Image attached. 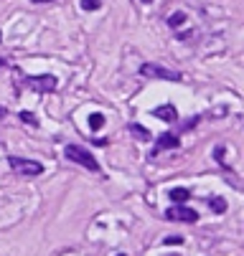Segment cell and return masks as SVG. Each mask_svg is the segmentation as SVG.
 Returning a JSON list of instances; mask_svg holds the SVG:
<instances>
[{
	"instance_id": "obj_16",
	"label": "cell",
	"mask_w": 244,
	"mask_h": 256,
	"mask_svg": "<svg viewBox=\"0 0 244 256\" xmlns=\"http://www.w3.org/2000/svg\"><path fill=\"white\" fill-rule=\"evenodd\" d=\"M214 158H216V162H219V165H224V148H221V144L214 150Z\"/></svg>"
},
{
	"instance_id": "obj_20",
	"label": "cell",
	"mask_w": 244,
	"mask_h": 256,
	"mask_svg": "<svg viewBox=\"0 0 244 256\" xmlns=\"http://www.w3.org/2000/svg\"><path fill=\"white\" fill-rule=\"evenodd\" d=\"M117 256H127V254H117Z\"/></svg>"
},
{
	"instance_id": "obj_21",
	"label": "cell",
	"mask_w": 244,
	"mask_h": 256,
	"mask_svg": "<svg viewBox=\"0 0 244 256\" xmlns=\"http://www.w3.org/2000/svg\"><path fill=\"white\" fill-rule=\"evenodd\" d=\"M0 38H3V33H0Z\"/></svg>"
},
{
	"instance_id": "obj_9",
	"label": "cell",
	"mask_w": 244,
	"mask_h": 256,
	"mask_svg": "<svg viewBox=\"0 0 244 256\" xmlns=\"http://www.w3.org/2000/svg\"><path fill=\"white\" fill-rule=\"evenodd\" d=\"M168 198H170L173 203H186V200L191 198V190H188V188H173V190L168 193Z\"/></svg>"
},
{
	"instance_id": "obj_5",
	"label": "cell",
	"mask_w": 244,
	"mask_h": 256,
	"mask_svg": "<svg viewBox=\"0 0 244 256\" xmlns=\"http://www.w3.org/2000/svg\"><path fill=\"white\" fill-rule=\"evenodd\" d=\"M165 218L168 221H181V224H196L198 221V213L183 203H176V206H170L165 210Z\"/></svg>"
},
{
	"instance_id": "obj_3",
	"label": "cell",
	"mask_w": 244,
	"mask_h": 256,
	"mask_svg": "<svg viewBox=\"0 0 244 256\" xmlns=\"http://www.w3.org/2000/svg\"><path fill=\"white\" fill-rule=\"evenodd\" d=\"M23 84L31 89V92H36V94H51L56 92L59 86V79L54 74H41V76H23Z\"/></svg>"
},
{
	"instance_id": "obj_11",
	"label": "cell",
	"mask_w": 244,
	"mask_h": 256,
	"mask_svg": "<svg viewBox=\"0 0 244 256\" xmlns=\"http://www.w3.org/2000/svg\"><path fill=\"white\" fill-rule=\"evenodd\" d=\"M102 127H104V114H99V112L89 114V130L92 132H99Z\"/></svg>"
},
{
	"instance_id": "obj_2",
	"label": "cell",
	"mask_w": 244,
	"mask_h": 256,
	"mask_svg": "<svg viewBox=\"0 0 244 256\" xmlns=\"http://www.w3.org/2000/svg\"><path fill=\"white\" fill-rule=\"evenodd\" d=\"M8 162H11V170H13L16 175L36 178V175H41V172H44V165H41V162H36V160H28V158L11 155V158H8Z\"/></svg>"
},
{
	"instance_id": "obj_10",
	"label": "cell",
	"mask_w": 244,
	"mask_h": 256,
	"mask_svg": "<svg viewBox=\"0 0 244 256\" xmlns=\"http://www.w3.org/2000/svg\"><path fill=\"white\" fill-rule=\"evenodd\" d=\"M186 20H188V16H186L183 10H176V13L168 18V26H170V28H178V26H183Z\"/></svg>"
},
{
	"instance_id": "obj_17",
	"label": "cell",
	"mask_w": 244,
	"mask_h": 256,
	"mask_svg": "<svg viewBox=\"0 0 244 256\" xmlns=\"http://www.w3.org/2000/svg\"><path fill=\"white\" fill-rule=\"evenodd\" d=\"M31 3H36V6H41V3H54V0H31Z\"/></svg>"
},
{
	"instance_id": "obj_4",
	"label": "cell",
	"mask_w": 244,
	"mask_h": 256,
	"mask_svg": "<svg viewBox=\"0 0 244 256\" xmlns=\"http://www.w3.org/2000/svg\"><path fill=\"white\" fill-rule=\"evenodd\" d=\"M140 76L150 79H165V82H181V74L173 68H165L160 64H140Z\"/></svg>"
},
{
	"instance_id": "obj_18",
	"label": "cell",
	"mask_w": 244,
	"mask_h": 256,
	"mask_svg": "<svg viewBox=\"0 0 244 256\" xmlns=\"http://www.w3.org/2000/svg\"><path fill=\"white\" fill-rule=\"evenodd\" d=\"M0 66H6V58H0Z\"/></svg>"
},
{
	"instance_id": "obj_12",
	"label": "cell",
	"mask_w": 244,
	"mask_h": 256,
	"mask_svg": "<svg viewBox=\"0 0 244 256\" xmlns=\"http://www.w3.org/2000/svg\"><path fill=\"white\" fill-rule=\"evenodd\" d=\"M208 208H211L214 213H224L226 210V200L219 198V196H214V198H208Z\"/></svg>"
},
{
	"instance_id": "obj_6",
	"label": "cell",
	"mask_w": 244,
	"mask_h": 256,
	"mask_svg": "<svg viewBox=\"0 0 244 256\" xmlns=\"http://www.w3.org/2000/svg\"><path fill=\"white\" fill-rule=\"evenodd\" d=\"M178 144H181L178 134H173V132H163V134H158V140H155V148H153L150 158H155V155H158V152H163V150H176Z\"/></svg>"
},
{
	"instance_id": "obj_13",
	"label": "cell",
	"mask_w": 244,
	"mask_h": 256,
	"mask_svg": "<svg viewBox=\"0 0 244 256\" xmlns=\"http://www.w3.org/2000/svg\"><path fill=\"white\" fill-rule=\"evenodd\" d=\"M18 117H21L23 122H28L31 127H39V120H36V114H33V112H21Z\"/></svg>"
},
{
	"instance_id": "obj_7",
	"label": "cell",
	"mask_w": 244,
	"mask_h": 256,
	"mask_svg": "<svg viewBox=\"0 0 244 256\" xmlns=\"http://www.w3.org/2000/svg\"><path fill=\"white\" fill-rule=\"evenodd\" d=\"M153 117H158L163 122H176L178 120V112H176V106H173V104H160V106L153 109Z\"/></svg>"
},
{
	"instance_id": "obj_15",
	"label": "cell",
	"mask_w": 244,
	"mask_h": 256,
	"mask_svg": "<svg viewBox=\"0 0 244 256\" xmlns=\"http://www.w3.org/2000/svg\"><path fill=\"white\" fill-rule=\"evenodd\" d=\"M163 244H165V246H181V244H183V238H181V236H168Z\"/></svg>"
},
{
	"instance_id": "obj_1",
	"label": "cell",
	"mask_w": 244,
	"mask_h": 256,
	"mask_svg": "<svg viewBox=\"0 0 244 256\" xmlns=\"http://www.w3.org/2000/svg\"><path fill=\"white\" fill-rule=\"evenodd\" d=\"M64 158L77 162V165H82V168H87L89 172H99V162L94 160V155L89 150L82 148V144H66V148H64Z\"/></svg>"
},
{
	"instance_id": "obj_8",
	"label": "cell",
	"mask_w": 244,
	"mask_h": 256,
	"mask_svg": "<svg viewBox=\"0 0 244 256\" xmlns=\"http://www.w3.org/2000/svg\"><path fill=\"white\" fill-rule=\"evenodd\" d=\"M130 132L137 137V140H143V142H148V140H153V134H150V130L148 127H143V124H137V122H132L130 124Z\"/></svg>"
},
{
	"instance_id": "obj_14",
	"label": "cell",
	"mask_w": 244,
	"mask_h": 256,
	"mask_svg": "<svg viewBox=\"0 0 244 256\" xmlns=\"http://www.w3.org/2000/svg\"><path fill=\"white\" fill-rule=\"evenodd\" d=\"M82 8L84 10H99L102 8V0H82Z\"/></svg>"
},
{
	"instance_id": "obj_19",
	"label": "cell",
	"mask_w": 244,
	"mask_h": 256,
	"mask_svg": "<svg viewBox=\"0 0 244 256\" xmlns=\"http://www.w3.org/2000/svg\"><path fill=\"white\" fill-rule=\"evenodd\" d=\"M143 3H153V0H143Z\"/></svg>"
}]
</instances>
